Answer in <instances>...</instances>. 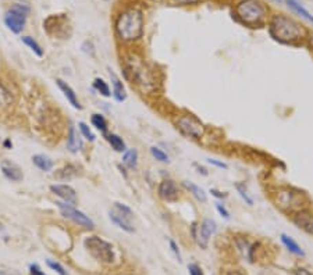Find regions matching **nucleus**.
<instances>
[{"label":"nucleus","mask_w":313,"mask_h":275,"mask_svg":"<svg viewBox=\"0 0 313 275\" xmlns=\"http://www.w3.org/2000/svg\"><path fill=\"white\" fill-rule=\"evenodd\" d=\"M110 78H111V87H113L111 95L114 97V100L119 101V103H123V101L127 99V92H125L124 85L121 82L120 78L117 77L114 73H111V71H110Z\"/></svg>","instance_id":"a211bd4d"},{"label":"nucleus","mask_w":313,"mask_h":275,"mask_svg":"<svg viewBox=\"0 0 313 275\" xmlns=\"http://www.w3.org/2000/svg\"><path fill=\"white\" fill-rule=\"evenodd\" d=\"M29 7L25 5H14L11 6L7 13L5 15V24L7 25V28L14 32V34H19L24 25L27 23V17H28Z\"/></svg>","instance_id":"9d476101"},{"label":"nucleus","mask_w":313,"mask_h":275,"mask_svg":"<svg viewBox=\"0 0 313 275\" xmlns=\"http://www.w3.org/2000/svg\"><path fill=\"white\" fill-rule=\"evenodd\" d=\"M84 245L95 260L105 263V264H111L116 260V253H114L113 245L102 238L88 237L84 242Z\"/></svg>","instance_id":"0eeeda50"},{"label":"nucleus","mask_w":313,"mask_h":275,"mask_svg":"<svg viewBox=\"0 0 313 275\" xmlns=\"http://www.w3.org/2000/svg\"><path fill=\"white\" fill-rule=\"evenodd\" d=\"M105 2H109V0H105Z\"/></svg>","instance_id":"603ef678"},{"label":"nucleus","mask_w":313,"mask_h":275,"mask_svg":"<svg viewBox=\"0 0 313 275\" xmlns=\"http://www.w3.org/2000/svg\"><path fill=\"white\" fill-rule=\"evenodd\" d=\"M236 245L237 247H238L240 253L242 255V257H245L249 263H253V261H255V253H256V247H258V243H250L246 238L237 237Z\"/></svg>","instance_id":"dca6fc26"},{"label":"nucleus","mask_w":313,"mask_h":275,"mask_svg":"<svg viewBox=\"0 0 313 275\" xmlns=\"http://www.w3.org/2000/svg\"><path fill=\"white\" fill-rule=\"evenodd\" d=\"M78 175V167L74 164H67L56 173V178L58 179H71Z\"/></svg>","instance_id":"bb28decb"},{"label":"nucleus","mask_w":313,"mask_h":275,"mask_svg":"<svg viewBox=\"0 0 313 275\" xmlns=\"http://www.w3.org/2000/svg\"><path fill=\"white\" fill-rule=\"evenodd\" d=\"M91 122H92V125L95 126L97 131H101L103 135L105 136L107 135V130H109V126H107L106 118L102 116V114H92Z\"/></svg>","instance_id":"c85d7f7f"},{"label":"nucleus","mask_w":313,"mask_h":275,"mask_svg":"<svg viewBox=\"0 0 313 275\" xmlns=\"http://www.w3.org/2000/svg\"><path fill=\"white\" fill-rule=\"evenodd\" d=\"M82 147V140L80 135L77 134V131L74 126H70L68 130V136H67V149L71 153H78Z\"/></svg>","instance_id":"5701e85b"},{"label":"nucleus","mask_w":313,"mask_h":275,"mask_svg":"<svg viewBox=\"0 0 313 275\" xmlns=\"http://www.w3.org/2000/svg\"><path fill=\"white\" fill-rule=\"evenodd\" d=\"M169 243H170V249H171V251L174 253L175 259H177L180 263H183V256H181V250H180V247H179V245H177V242L174 241V239H169Z\"/></svg>","instance_id":"e433bc0d"},{"label":"nucleus","mask_w":313,"mask_h":275,"mask_svg":"<svg viewBox=\"0 0 313 275\" xmlns=\"http://www.w3.org/2000/svg\"><path fill=\"white\" fill-rule=\"evenodd\" d=\"M123 163L130 170L136 168L138 165V152L136 149H127L123 155Z\"/></svg>","instance_id":"a878e982"},{"label":"nucleus","mask_w":313,"mask_h":275,"mask_svg":"<svg viewBox=\"0 0 313 275\" xmlns=\"http://www.w3.org/2000/svg\"><path fill=\"white\" fill-rule=\"evenodd\" d=\"M56 206H57L60 213H62L63 217L71 220L72 222H75V224L80 225V227L85 228V229H93V227H95V224H93V221H92L91 218L88 217V216H85V214L82 211H80V210H77V208L74 207V206H71V204L57 202L56 203Z\"/></svg>","instance_id":"9b49d317"},{"label":"nucleus","mask_w":313,"mask_h":275,"mask_svg":"<svg viewBox=\"0 0 313 275\" xmlns=\"http://www.w3.org/2000/svg\"><path fill=\"white\" fill-rule=\"evenodd\" d=\"M116 29L117 38L121 42H135L142 38L144 35V15L142 11L138 9H128L123 11L116 19Z\"/></svg>","instance_id":"7ed1b4c3"},{"label":"nucleus","mask_w":313,"mask_h":275,"mask_svg":"<svg viewBox=\"0 0 313 275\" xmlns=\"http://www.w3.org/2000/svg\"><path fill=\"white\" fill-rule=\"evenodd\" d=\"M5 146H6V147H10V146H11V143H10V140H6Z\"/></svg>","instance_id":"09e8293b"},{"label":"nucleus","mask_w":313,"mask_h":275,"mask_svg":"<svg viewBox=\"0 0 313 275\" xmlns=\"http://www.w3.org/2000/svg\"><path fill=\"white\" fill-rule=\"evenodd\" d=\"M291 216H292L291 220L294 222L295 227L299 228L301 231H304L308 235H313V211H310L309 208H302Z\"/></svg>","instance_id":"ddd939ff"},{"label":"nucleus","mask_w":313,"mask_h":275,"mask_svg":"<svg viewBox=\"0 0 313 275\" xmlns=\"http://www.w3.org/2000/svg\"><path fill=\"white\" fill-rule=\"evenodd\" d=\"M0 231H3V225L2 224H0Z\"/></svg>","instance_id":"3c124183"},{"label":"nucleus","mask_w":313,"mask_h":275,"mask_svg":"<svg viewBox=\"0 0 313 275\" xmlns=\"http://www.w3.org/2000/svg\"><path fill=\"white\" fill-rule=\"evenodd\" d=\"M273 2H276V3H281L283 0H273Z\"/></svg>","instance_id":"8fccbe9b"},{"label":"nucleus","mask_w":313,"mask_h":275,"mask_svg":"<svg viewBox=\"0 0 313 275\" xmlns=\"http://www.w3.org/2000/svg\"><path fill=\"white\" fill-rule=\"evenodd\" d=\"M193 167L198 170V174H202L206 177L207 175V170L205 168V167H202V165H199V164H193Z\"/></svg>","instance_id":"a18cd8bd"},{"label":"nucleus","mask_w":313,"mask_h":275,"mask_svg":"<svg viewBox=\"0 0 313 275\" xmlns=\"http://www.w3.org/2000/svg\"><path fill=\"white\" fill-rule=\"evenodd\" d=\"M11 101H13V97L10 95V92L0 83V109L9 107L11 104Z\"/></svg>","instance_id":"2f4dec72"},{"label":"nucleus","mask_w":313,"mask_h":275,"mask_svg":"<svg viewBox=\"0 0 313 275\" xmlns=\"http://www.w3.org/2000/svg\"><path fill=\"white\" fill-rule=\"evenodd\" d=\"M183 188L187 191L188 193H191V196H192L197 202L199 203H206L207 202V195L206 192L203 191L201 186H198L197 183L193 182H189V181H183Z\"/></svg>","instance_id":"aec40b11"},{"label":"nucleus","mask_w":313,"mask_h":275,"mask_svg":"<svg viewBox=\"0 0 313 275\" xmlns=\"http://www.w3.org/2000/svg\"><path fill=\"white\" fill-rule=\"evenodd\" d=\"M124 77L132 85L138 88L142 95H153L158 91V78L152 68H149L141 58H127L124 63Z\"/></svg>","instance_id":"f03ea898"},{"label":"nucleus","mask_w":313,"mask_h":275,"mask_svg":"<svg viewBox=\"0 0 313 275\" xmlns=\"http://www.w3.org/2000/svg\"><path fill=\"white\" fill-rule=\"evenodd\" d=\"M21 39H23V42H24V44L27 45V46H28V48L31 49L35 54H36V56H39V57H42V56H44V50H42V48L39 46L36 40H34V39L31 38V36H23Z\"/></svg>","instance_id":"7c9ffc66"},{"label":"nucleus","mask_w":313,"mask_h":275,"mask_svg":"<svg viewBox=\"0 0 313 275\" xmlns=\"http://www.w3.org/2000/svg\"><path fill=\"white\" fill-rule=\"evenodd\" d=\"M0 167H2L3 175L7 179H10V181H13V182H19L23 179V177H24L23 171H21L18 165L13 163V161H10V160H3Z\"/></svg>","instance_id":"f3484780"},{"label":"nucleus","mask_w":313,"mask_h":275,"mask_svg":"<svg viewBox=\"0 0 313 275\" xmlns=\"http://www.w3.org/2000/svg\"><path fill=\"white\" fill-rule=\"evenodd\" d=\"M50 191H52L56 196L62 199V200H64V203H68V204H71V206H75L78 203L77 192H75V189L71 188L70 185H62V183L52 185V186H50Z\"/></svg>","instance_id":"2eb2a0df"},{"label":"nucleus","mask_w":313,"mask_h":275,"mask_svg":"<svg viewBox=\"0 0 313 275\" xmlns=\"http://www.w3.org/2000/svg\"><path fill=\"white\" fill-rule=\"evenodd\" d=\"M44 28L46 29L49 35H52L54 38L66 39L67 36H70V32H67L68 19L67 17L62 14L50 15L44 23Z\"/></svg>","instance_id":"f8f14e48"},{"label":"nucleus","mask_w":313,"mask_h":275,"mask_svg":"<svg viewBox=\"0 0 313 275\" xmlns=\"http://www.w3.org/2000/svg\"><path fill=\"white\" fill-rule=\"evenodd\" d=\"M150 155H152L153 159L160 161V163H169L170 161L167 153H164L163 150L159 149V147H156V146H152V147H150Z\"/></svg>","instance_id":"473e14b6"},{"label":"nucleus","mask_w":313,"mask_h":275,"mask_svg":"<svg viewBox=\"0 0 313 275\" xmlns=\"http://www.w3.org/2000/svg\"><path fill=\"white\" fill-rule=\"evenodd\" d=\"M109 217H110L111 222L116 224L117 227L123 231L128 232V234H132L135 231L132 224H131V220L134 217V211L124 203H114L113 208L109 211Z\"/></svg>","instance_id":"1a4fd4ad"},{"label":"nucleus","mask_w":313,"mask_h":275,"mask_svg":"<svg viewBox=\"0 0 313 275\" xmlns=\"http://www.w3.org/2000/svg\"><path fill=\"white\" fill-rule=\"evenodd\" d=\"M82 52H85L87 54H91V56L95 54V46H93L91 40H87V42L82 44Z\"/></svg>","instance_id":"79ce46f5"},{"label":"nucleus","mask_w":313,"mask_h":275,"mask_svg":"<svg viewBox=\"0 0 313 275\" xmlns=\"http://www.w3.org/2000/svg\"><path fill=\"white\" fill-rule=\"evenodd\" d=\"M171 6H195L202 0H167Z\"/></svg>","instance_id":"c9c22d12"},{"label":"nucleus","mask_w":313,"mask_h":275,"mask_svg":"<svg viewBox=\"0 0 313 275\" xmlns=\"http://www.w3.org/2000/svg\"><path fill=\"white\" fill-rule=\"evenodd\" d=\"M234 18L248 28H259L267 21V7L260 0H240L234 7Z\"/></svg>","instance_id":"20e7f679"},{"label":"nucleus","mask_w":313,"mask_h":275,"mask_svg":"<svg viewBox=\"0 0 313 275\" xmlns=\"http://www.w3.org/2000/svg\"><path fill=\"white\" fill-rule=\"evenodd\" d=\"M56 83H57V87L62 89V92L64 93V96L67 97V100L70 101V104H71L74 109H78V110H81L82 106L80 104V100H78V97H77V95H75L74 89H72V88L70 87L67 82H64L63 79H57V81H56Z\"/></svg>","instance_id":"412c9836"},{"label":"nucleus","mask_w":313,"mask_h":275,"mask_svg":"<svg viewBox=\"0 0 313 275\" xmlns=\"http://www.w3.org/2000/svg\"><path fill=\"white\" fill-rule=\"evenodd\" d=\"M214 207H216V211L219 213V216H220V217H223L224 220H230V218H231V216H230V211L227 210L226 206H224L220 200H217V202L214 203Z\"/></svg>","instance_id":"f704fd0d"},{"label":"nucleus","mask_w":313,"mask_h":275,"mask_svg":"<svg viewBox=\"0 0 313 275\" xmlns=\"http://www.w3.org/2000/svg\"><path fill=\"white\" fill-rule=\"evenodd\" d=\"M276 203L280 208L294 214L295 211L306 208L305 204L308 203V198L302 191L295 188H284L280 189L276 193Z\"/></svg>","instance_id":"39448f33"},{"label":"nucleus","mask_w":313,"mask_h":275,"mask_svg":"<svg viewBox=\"0 0 313 275\" xmlns=\"http://www.w3.org/2000/svg\"><path fill=\"white\" fill-rule=\"evenodd\" d=\"M78 126H80V131H81L82 136H84L85 139H88L89 142H93V140H95V138H96V136H95V134L92 132L91 128H89V126H88L85 122H80V124H78Z\"/></svg>","instance_id":"72a5a7b5"},{"label":"nucleus","mask_w":313,"mask_h":275,"mask_svg":"<svg viewBox=\"0 0 313 275\" xmlns=\"http://www.w3.org/2000/svg\"><path fill=\"white\" fill-rule=\"evenodd\" d=\"M308 45H309V49H310V52H313V34H310L308 36Z\"/></svg>","instance_id":"49530a36"},{"label":"nucleus","mask_w":313,"mask_h":275,"mask_svg":"<svg viewBox=\"0 0 313 275\" xmlns=\"http://www.w3.org/2000/svg\"><path fill=\"white\" fill-rule=\"evenodd\" d=\"M188 272H189V275H203L202 268L198 266L197 263H189L188 264Z\"/></svg>","instance_id":"58836bf2"},{"label":"nucleus","mask_w":313,"mask_h":275,"mask_svg":"<svg viewBox=\"0 0 313 275\" xmlns=\"http://www.w3.org/2000/svg\"><path fill=\"white\" fill-rule=\"evenodd\" d=\"M175 126L183 136L191 140H201L205 136L206 126L191 113H184L175 118Z\"/></svg>","instance_id":"423d86ee"},{"label":"nucleus","mask_w":313,"mask_h":275,"mask_svg":"<svg viewBox=\"0 0 313 275\" xmlns=\"http://www.w3.org/2000/svg\"><path fill=\"white\" fill-rule=\"evenodd\" d=\"M269 34L276 42L283 45H297L308 38V32L298 21L285 14H275L269 19Z\"/></svg>","instance_id":"f257e3e1"},{"label":"nucleus","mask_w":313,"mask_h":275,"mask_svg":"<svg viewBox=\"0 0 313 275\" xmlns=\"http://www.w3.org/2000/svg\"><path fill=\"white\" fill-rule=\"evenodd\" d=\"M207 164H210L213 165V167H216V168H220V170L228 168V165H227L224 161H220V160H216V159H207Z\"/></svg>","instance_id":"a19ab883"},{"label":"nucleus","mask_w":313,"mask_h":275,"mask_svg":"<svg viewBox=\"0 0 313 275\" xmlns=\"http://www.w3.org/2000/svg\"><path fill=\"white\" fill-rule=\"evenodd\" d=\"M294 275H313L312 272L309 270H306V268H304V267H299V268H295L294 272H292Z\"/></svg>","instance_id":"c03bdc74"},{"label":"nucleus","mask_w":313,"mask_h":275,"mask_svg":"<svg viewBox=\"0 0 313 275\" xmlns=\"http://www.w3.org/2000/svg\"><path fill=\"white\" fill-rule=\"evenodd\" d=\"M285 3H287V6H288L289 9L294 11L295 14L299 15L301 18L306 19V21L310 23V24H313V14H310L308 10L305 9L304 6H302V3H299L298 0H285Z\"/></svg>","instance_id":"4be33fe9"},{"label":"nucleus","mask_w":313,"mask_h":275,"mask_svg":"<svg viewBox=\"0 0 313 275\" xmlns=\"http://www.w3.org/2000/svg\"><path fill=\"white\" fill-rule=\"evenodd\" d=\"M236 189H237V192H238V195L241 196L242 200H244V202H245L248 206H253V199L249 196V193H248V189H246L245 183L237 182L236 183Z\"/></svg>","instance_id":"c756f323"},{"label":"nucleus","mask_w":313,"mask_h":275,"mask_svg":"<svg viewBox=\"0 0 313 275\" xmlns=\"http://www.w3.org/2000/svg\"><path fill=\"white\" fill-rule=\"evenodd\" d=\"M32 163L42 171H50L53 168V161L46 155H35L32 157Z\"/></svg>","instance_id":"b1692460"},{"label":"nucleus","mask_w":313,"mask_h":275,"mask_svg":"<svg viewBox=\"0 0 313 275\" xmlns=\"http://www.w3.org/2000/svg\"><path fill=\"white\" fill-rule=\"evenodd\" d=\"M209 193L212 195L213 198H216L217 200H224V199L228 198L227 192H222V191H219V189H216V188L210 189V191H209Z\"/></svg>","instance_id":"ea45409f"},{"label":"nucleus","mask_w":313,"mask_h":275,"mask_svg":"<svg viewBox=\"0 0 313 275\" xmlns=\"http://www.w3.org/2000/svg\"><path fill=\"white\" fill-rule=\"evenodd\" d=\"M158 195L164 202H177L180 198V189L173 179H163L158 186Z\"/></svg>","instance_id":"4468645a"},{"label":"nucleus","mask_w":313,"mask_h":275,"mask_svg":"<svg viewBox=\"0 0 313 275\" xmlns=\"http://www.w3.org/2000/svg\"><path fill=\"white\" fill-rule=\"evenodd\" d=\"M92 87H93V89L103 97L111 96L110 88H109V85H107V82L105 79H102V78H95V79H93V83H92Z\"/></svg>","instance_id":"cd10ccee"},{"label":"nucleus","mask_w":313,"mask_h":275,"mask_svg":"<svg viewBox=\"0 0 313 275\" xmlns=\"http://www.w3.org/2000/svg\"><path fill=\"white\" fill-rule=\"evenodd\" d=\"M29 275H46V274L42 272V270L39 268L38 264H31V266H29Z\"/></svg>","instance_id":"37998d69"},{"label":"nucleus","mask_w":313,"mask_h":275,"mask_svg":"<svg viewBox=\"0 0 313 275\" xmlns=\"http://www.w3.org/2000/svg\"><path fill=\"white\" fill-rule=\"evenodd\" d=\"M217 229V224L212 218H205L201 222H192L191 224V235L192 239L197 242V245L201 249H206L209 245V239L214 235Z\"/></svg>","instance_id":"6e6552de"},{"label":"nucleus","mask_w":313,"mask_h":275,"mask_svg":"<svg viewBox=\"0 0 313 275\" xmlns=\"http://www.w3.org/2000/svg\"><path fill=\"white\" fill-rule=\"evenodd\" d=\"M280 241H281L283 246H284L291 255L298 257H305L304 249L294 241V238H291L289 235H287V234H281V235H280Z\"/></svg>","instance_id":"6ab92c4d"},{"label":"nucleus","mask_w":313,"mask_h":275,"mask_svg":"<svg viewBox=\"0 0 313 275\" xmlns=\"http://www.w3.org/2000/svg\"><path fill=\"white\" fill-rule=\"evenodd\" d=\"M106 140L109 142V145L111 146V149L114 152H119V153H124L127 150V146H125V142L123 140V138L116 134H109L106 135Z\"/></svg>","instance_id":"393cba45"},{"label":"nucleus","mask_w":313,"mask_h":275,"mask_svg":"<svg viewBox=\"0 0 313 275\" xmlns=\"http://www.w3.org/2000/svg\"><path fill=\"white\" fill-rule=\"evenodd\" d=\"M48 266L52 268V270H54L56 272H57L58 275H68L67 271L64 270V267L62 266V264H58V263H56V261H48Z\"/></svg>","instance_id":"4c0bfd02"},{"label":"nucleus","mask_w":313,"mask_h":275,"mask_svg":"<svg viewBox=\"0 0 313 275\" xmlns=\"http://www.w3.org/2000/svg\"><path fill=\"white\" fill-rule=\"evenodd\" d=\"M227 275H244V274H242L241 271L232 270V271H228V272H227Z\"/></svg>","instance_id":"de8ad7c7"}]
</instances>
